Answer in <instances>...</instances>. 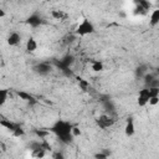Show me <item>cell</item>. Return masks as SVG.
I'll use <instances>...</instances> for the list:
<instances>
[{"label":"cell","mask_w":159,"mask_h":159,"mask_svg":"<svg viewBox=\"0 0 159 159\" xmlns=\"http://www.w3.org/2000/svg\"><path fill=\"white\" fill-rule=\"evenodd\" d=\"M71 127H72V124L70 122L58 119L51 127L50 132H52L63 144H70L73 139V137L71 135Z\"/></svg>","instance_id":"obj_1"},{"label":"cell","mask_w":159,"mask_h":159,"mask_svg":"<svg viewBox=\"0 0 159 159\" xmlns=\"http://www.w3.org/2000/svg\"><path fill=\"white\" fill-rule=\"evenodd\" d=\"M75 32H76L77 36H81V37L87 36V35H91V34L94 32V25H93V22H92L89 19H86V17H84V19H82V21L77 25Z\"/></svg>","instance_id":"obj_2"},{"label":"cell","mask_w":159,"mask_h":159,"mask_svg":"<svg viewBox=\"0 0 159 159\" xmlns=\"http://www.w3.org/2000/svg\"><path fill=\"white\" fill-rule=\"evenodd\" d=\"M97 124H98V127L99 128H102V129H106V128H109V127H112L114 123H116V119L113 118V117H111V116H108V114H102V116H99L98 118H97Z\"/></svg>","instance_id":"obj_3"},{"label":"cell","mask_w":159,"mask_h":159,"mask_svg":"<svg viewBox=\"0 0 159 159\" xmlns=\"http://www.w3.org/2000/svg\"><path fill=\"white\" fill-rule=\"evenodd\" d=\"M149 88L148 87H144L142 89H139L138 92V97H137V104L139 107H145L148 104V101H149Z\"/></svg>","instance_id":"obj_4"},{"label":"cell","mask_w":159,"mask_h":159,"mask_svg":"<svg viewBox=\"0 0 159 159\" xmlns=\"http://www.w3.org/2000/svg\"><path fill=\"white\" fill-rule=\"evenodd\" d=\"M34 70H35V72H36L37 75H40V76H47V75L51 73L52 66H51L50 63H47V62H40V63H37V65L34 67Z\"/></svg>","instance_id":"obj_5"},{"label":"cell","mask_w":159,"mask_h":159,"mask_svg":"<svg viewBox=\"0 0 159 159\" xmlns=\"http://www.w3.org/2000/svg\"><path fill=\"white\" fill-rule=\"evenodd\" d=\"M6 42H7L9 46L15 47V46L20 45V42H21V35L19 32H16V31H12V32L9 34V36L6 39Z\"/></svg>","instance_id":"obj_6"},{"label":"cell","mask_w":159,"mask_h":159,"mask_svg":"<svg viewBox=\"0 0 159 159\" xmlns=\"http://www.w3.org/2000/svg\"><path fill=\"white\" fill-rule=\"evenodd\" d=\"M135 133V124H134V120L133 118H128L127 122H125V125H124V134L125 137L130 138L133 137Z\"/></svg>","instance_id":"obj_7"},{"label":"cell","mask_w":159,"mask_h":159,"mask_svg":"<svg viewBox=\"0 0 159 159\" xmlns=\"http://www.w3.org/2000/svg\"><path fill=\"white\" fill-rule=\"evenodd\" d=\"M51 17L56 21H65L68 17V14L65 10H60V9H53L51 11Z\"/></svg>","instance_id":"obj_8"},{"label":"cell","mask_w":159,"mask_h":159,"mask_svg":"<svg viewBox=\"0 0 159 159\" xmlns=\"http://www.w3.org/2000/svg\"><path fill=\"white\" fill-rule=\"evenodd\" d=\"M37 47H39V43H37L36 39H34V37L30 36V37L26 40V43H25L26 51H27L29 53H34V52L37 51Z\"/></svg>","instance_id":"obj_9"},{"label":"cell","mask_w":159,"mask_h":159,"mask_svg":"<svg viewBox=\"0 0 159 159\" xmlns=\"http://www.w3.org/2000/svg\"><path fill=\"white\" fill-rule=\"evenodd\" d=\"M72 62H73V57H72V56H66L65 58H62V60L57 63V66H58L62 71H66V70H68V67L72 65Z\"/></svg>","instance_id":"obj_10"},{"label":"cell","mask_w":159,"mask_h":159,"mask_svg":"<svg viewBox=\"0 0 159 159\" xmlns=\"http://www.w3.org/2000/svg\"><path fill=\"white\" fill-rule=\"evenodd\" d=\"M17 96H19L22 101H25V102H29V103H35V102H36L35 97H34L32 94L25 92V91H19V92H17Z\"/></svg>","instance_id":"obj_11"},{"label":"cell","mask_w":159,"mask_h":159,"mask_svg":"<svg viewBox=\"0 0 159 159\" xmlns=\"http://www.w3.org/2000/svg\"><path fill=\"white\" fill-rule=\"evenodd\" d=\"M0 125L4 127L5 129H7L9 132H12L15 128H17L19 125L14 122H10V119H0Z\"/></svg>","instance_id":"obj_12"},{"label":"cell","mask_w":159,"mask_h":159,"mask_svg":"<svg viewBox=\"0 0 159 159\" xmlns=\"http://www.w3.org/2000/svg\"><path fill=\"white\" fill-rule=\"evenodd\" d=\"M91 70H92L93 72H102V71L104 70V65H103V62L99 61V60H93V61L91 62Z\"/></svg>","instance_id":"obj_13"},{"label":"cell","mask_w":159,"mask_h":159,"mask_svg":"<svg viewBox=\"0 0 159 159\" xmlns=\"http://www.w3.org/2000/svg\"><path fill=\"white\" fill-rule=\"evenodd\" d=\"M149 24L152 26H157L159 24V9H154L149 17Z\"/></svg>","instance_id":"obj_14"},{"label":"cell","mask_w":159,"mask_h":159,"mask_svg":"<svg viewBox=\"0 0 159 159\" xmlns=\"http://www.w3.org/2000/svg\"><path fill=\"white\" fill-rule=\"evenodd\" d=\"M76 80H77L78 87H80L82 91H87V89L89 88V82H88L87 80H84L83 77H76Z\"/></svg>","instance_id":"obj_15"},{"label":"cell","mask_w":159,"mask_h":159,"mask_svg":"<svg viewBox=\"0 0 159 159\" xmlns=\"http://www.w3.org/2000/svg\"><path fill=\"white\" fill-rule=\"evenodd\" d=\"M27 24H29L30 26H32V27H36V26H39V25L41 24V19H40L37 15H31V16L27 19Z\"/></svg>","instance_id":"obj_16"},{"label":"cell","mask_w":159,"mask_h":159,"mask_svg":"<svg viewBox=\"0 0 159 159\" xmlns=\"http://www.w3.org/2000/svg\"><path fill=\"white\" fill-rule=\"evenodd\" d=\"M9 98V91L5 88H0V107H2Z\"/></svg>","instance_id":"obj_17"},{"label":"cell","mask_w":159,"mask_h":159,"mask_svg":"<svg viewBox=\"0 0 159 159\" xmlns=\"http://www.w3.org/2000/svg\"><path fill=\"white\" fill-rule=\"evenodd\" d=\"M154 78H157V77H155V75H154V73H152V72H148V71H147V72L144 73V76H143V80H144V83H145V86H147V87L153 82V80H154Z\"/></svg>","instance_id":"obj_18"},{"label":"cell","mask_w":159,"mask_h":159,"mask_svg":"<svg viewBox=\"0 0 159 159\" xmlns=\"http://www.w3.org/2000/svg\"><path fill=\"white\" fill-rule=\"evenodd\" d=\"M82 134V130H81V128L78 127V125H72L71 127V135L73 137V138H77V137H80Z\"/></svg>","instance_id":"obj_19"},{"label":"cell","mask_w":159,"mask_h":159,"mask_svg":"<svg viewBox=\"0 0 159 159\" xmlns=\"http://www.w3.org/2000/svg\"><path fill=\"white\" fill-rule=\"evenodd\" d=\"M133 1L135 5H139V6L144 7L145 10H149V7H150V2L148 0H133Z\"/></svg>","instance_id":"obj_20"},{"label":"cell","mask_w":159,"mask_h":159,"mask_svg":"<svg viewBox=\"0 0 159 159\" xmlns=\"http://www.w3.org/2000/svg\"><path fill=\"white\" fill-rule=\"evenodd\" d=\"M11 133H12V135H14V137H17V138H20V137H24V135H25V130H24L20 125H19L17 128H15Z\"/></svg>","instance_id":"obj_21"},{"label":"cell","mask_w":159,"mask_h":159,"mask_svg":"<svg viewBox=\"0 0 159 159\" xmlns=\"http://www.w3.org/2000/svg\"><path fill=\"white\" fill-rule=\"evenodd\" d=\"M159 103V96H153V97H149V101H148V104L155 107L157 104Z\"/></svg>","instance_id":"obj_22"},{"label":"cell","mask_w":159,"mask_h":159,"mask_svg":"<svg viewBox=\"0 0 159 159\" xmlns=\"http://www.w3.org/2000/svg\"><path fill=\"white\" fill-rule=\"evenodd\" d=\"M35 133H36L37 137H40V139H45L50 134V132H46V130H36Z\"/></svg>","instance_id":"obj_23"},{"label":"cell","mask_w":159,"mask_h":159,"mask_svg":"<svg viewBox=\"0 0 159 159\" xmlns=\"http://www.w3.org/2000/svg\"><path fill=\"white\" fill-rule=\"evenodd\" d=\"M94 158H99V159H106V158H107V154H103V153H97V154H94Z\"/></svg>","instance_id":"obj_24"},{"label":"cell","mask_w":159,"mask_h":159,"mask_svg":"<svg viewBox=\"0 0 159 159\" xmlns=\"http://www.w3.org/2000/svg\"><path fill=\"white\" fill-rule=\"evenodd\" d=\"M6 16V12H5V10L2 9V7H0V19H2V17H5Z\"/></svg>","instance_id":"obj_25"}]
</instances>
